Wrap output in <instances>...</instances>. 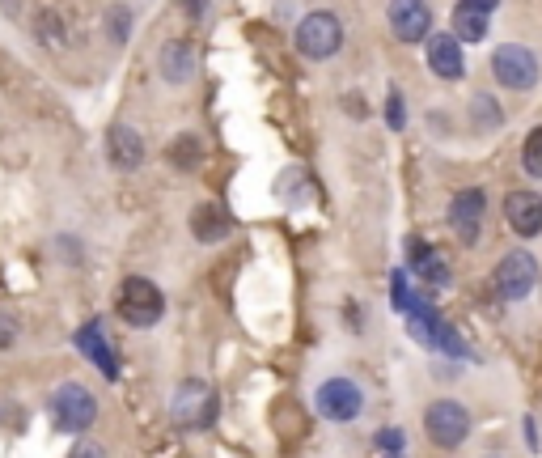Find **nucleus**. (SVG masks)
<instances>
[{"mask_svg": "<svg viewBox=\"0 0 542 458\" xmlns=\"http://www.w3.org/2000/svg\"><path fill=\"white\" fill-rule=\"evenodd\" d=\"M314 408H318L322 420L348 425V420H356L360 412H365V391H360L352 378H327L314 395Z\"/></svg>", "mask_w": 542, "mask_h": 458, "instance_id": "6", "label": "nucleus"}, {"mask_svg": "<svg viewBox=\"0 0 542 458\" xmlns=\"http://www.w3.org/2000/svg\"><path fill=\"white\" fill-rule=\"evenodd\" d=\"M47 416H51V429H56V433L77 437V433H85L98 420V399H94V391H85L81 382H64V386L51 391Z\"/></svg>", "mask_w": 542, "mask_h": 458, "instance_id": "1", "label": "nucleus"}, {"mask_svg": "<svg viewBox=\"0 0 542 458\" xmlns=\"http://www.w3.org/2000/svg\"><path fill=\"white\" fill-rule=\"evenodd\" d=\"M157 68H161V77H166L170 85H187V81H191V73H195V51H191V43L170 39L166 47H161Z\"/></svg>", "mask_w": 542, "mask_h": 458, "instance_id": "15", "label": "nucleus"}, {"mask_svg": "<svg viewBox=\"0 0 542 458\" xmlns=\"http://www.w3.org/2000/svg\"><path fill=\"white\" fill-rule=\"evenodd\" d=\"M411 272L424 285H449V263L432 242H411Z\"/></svg>", "mask_w": 542, "mask_h": 458, "instance_id": "16", "label": "nucleus"}, {"mask_svg": "<svg viewBox=\"0 0 542 458\" xmlns=\"http://www.w3.org/2000/svg\"><path fill=\"white\" fill-rule=\"evenodd\" d=\"M386 22H390L399 43H424L432 34V9L424 5V0H390Z\"/></svg>", "mask_w": 542, "mask_h": 458, "instance_id": "10", "label": "nucleus"}, {"mask_svg": "<svg viewBox=\"0 0 542 458\" xmlns=\"http://www.w3.org/2000/svg\"><path fill=\"white\" fill-rule=\"evenodd\" d=\"M428 68L441 81H462L466 77V56L458 34H432L428 39Z\"/></svg>", "mask_w": 542, "mask_h": 458, "instance_id": "12", "label": "nucleus"}, {"mask_svg": "<svg viewBox=\"0 0 542 458\" xmlns=\"http://www.w3.org/2000/svg\"><path fill=\"white\" fill-rule=\"evenodd\" d=\"M343 47V26L335 13H305L297 26V51L305 60H331Z\"/></svg>", "mask_w": 542, "mask_h": 458, "instance_id": "5", "label": "nucleus"}, {"mask_svg": "<svg viewBox=\"0 0 542 458\" xmlns=\"http://www.w3.org/2000/svg\"><path fill=\"white\" fill-rule=\"evenodd\" d=\"M377 446H382L386 454H399L403 450V429H382L377 433Z\"/></svg>", "mask_w": 542, "mask_h": 458, "instance_id": "24", "label": "nucleus"}, {"mask_svg": "<svg viewBox=\"0 0 542 458\" xmlns=\"http://www.w3.org/2000/svg\"><path fill=\"white\" fill-rule=\"evenodd\" d=\"M106 153H111V162L119 170H136L144 162V140L128 128V123H115V128L106 132Z\"/></svg>", "mask_w": 542, "mask_h": 458, "instance_id": "14", "label": "nucleus"}, {"mask_svg": "<svg viewBox=\"0 0 542 458\" xmlns=\"http://www.w3.org/2000/svg\"><path fill=\"white\" fill-rule=\"evenodd\" d=\"M212 412H216V399H212V391H208V382L187 378V382L174 391V403H170L174 425L204 429V425H212Z\"/></svg>", "mask_w": 542, "mask_h": 458, "instance_id": "8", "label": "nucleus"}, {"mask_svg": "<svg viewBox=\"0 0 542 458\" xmlns=\"http://www.w3.org/2000/svg\"><path fill=\"white\" fill-rule=\"evenodd\" d=\"M128 22H132V13H128V9H111V39H119V43L128 39V34H132Z\"/></svg>", "mask_w": 542, "mask_h": 458, "instance_id": "23", "label": "nucleus"}, {"mask_svg": "<svg viewBox=\"0 0 542 458\" xmlns=\"http://www.w3.org/2000/svg\"><path fill=\"white\" fill-rule=\"evenodd\" d=\"M504 221H509L517 238H538L542 234V196H534V191L504 196Z\"/></svg>", "mask_w": 542, "mask_h": 458, "instance_id": "11", "label": "nucleus"}, {"mask_svg": "<svg viewBox=\"0 0 542 458\" xmlns=\"http://www.w3.org/2000/svg\"><path fill=\"white\" fill-rule=\"evenodd\" d=\"M394 458H399V454H394Z\"/></svg>", "mask_w": 542, "mask_h": 458, "instance_id": "29", "label": "nucleus"}, {"mask_svg": "<svg viewBox=\"0 0 542 458\" xmlns=\"http://www.w3.org/2000/svg\"><path fill=\"white\" fill-rule=\"evenodd\" d=\"M521 166H526V174H534V179H542V128H534L526 136V145H521Z\"/></svg>", "mask_w": 542, "mask_h": 458, "instance_id": "20", "label": "nucleus"}, {"mask_svg": "<svg viewBox=\"0 0 542 458\" xmlns=\"http://www.w3.org/2000/svg\"><path fill=\"white\" fill-rule=\"evenodd\" d=\"M77 348L85 352V361L89 365H98L102 369V378H119V361H115V348L106 344V336H102V323L94 319V323H85L81 331H77Z\"/></svg>", "mask_w": 542, "mask_h": 458, "instance_id": "13", "label": "nucleus"}, {"mask_svg": "<svg viewBox=\"0 0 542 458\" xmlns=\"http://www.w3.org/2000/svg\"><path fill=\"white\" fill-rule=\"evenodd\" d=\"M161 314H166V297H161V289L153 285V280L128 276L119 285V319L128 327H153Z\"/></svg>", "mask_w": 542, "mask_h": 458, "instance_id": "2", "label": "nucleus"}, {"mask_svg": "<svg viewBox=\"0 0 542 458\" xmlns=\"http://www.w3.org/2000/svg\"><path fill=\"white\" fill-rule=\"evenodd\" d=\"M17 340V323L9 319V314H0V348H9Z\"/></svg>", "mask_w": 542, "mask_h": 458, "instance_id": "25", "label": "nucleus"}, {"mask_svg": "<svg viewBox=\"0 0 542 458\" xmlns=\"http://www.w3.org/2000/svg\"><path fill=\"white\" fill-rule=\"evenodd\" d=\"M191 234L195 242H221L229 234V213L221 204H200L191 213Z\"/></svg>", "mask_w": 542, "mask_h": 458, "instance_id": "17", "label": "nucleus"}, {"mask_svg": "<svg viewBox=\"0 0 542 458\" xmlns=\"http://www.w3.org/2000/svg\"><path fill=\"white\" fill-rule=\"evenodd\" d=\"M538 56L521 43H500L492 51V77L504 85V90H534L538 85Z\"/></svg>", "mask_w": 542, "mask_h": 458, "instance_id": "4", "label": "nucleus"}, {"mask_svg": "<svg viewBox=\"0 0 542 458\" xmlns=\"http://www.w3.org/2000/svg\"><path fill=\"white\" fill-rule=\"evenodd\" d=\"M462 5H471V9H483V13H492L500 0H462Z\"/></svg>", "mask_w": 542, "mask_h": 458, "instance_id": "27", "label": "nucleus"}, {"mask_svg": "<svg viewBox=\"0 0 542 458\" xmlns=\"http://www.w3.org/2000/svg\"><path fill=\"white\" fill-rule=\"evenodd\" d=\"M424 429H428V442L437 450H458L466 437H471V412H466L458 399H437L424 412Z\"/></svg>", "mask_w": 542, "mask_h": 458, "instance_id": "3", "label": "nucleus"}, {"mask_svg": "<svg viewBox=\"0 0 542 458\" xmlns=\"http://www.w3.org/2000/svg\"><path fill=\"white\" fill-rule=\"evenodd\" d=\"M68 458H106V454H102L98 446H89V442H81V446H77V450H72Z\"/></svg>", "mask_w": 542, "mask_h": 458, "instance_id": "26", "label": "nucleus"}, {"mask_svg": "<svg viewBox=\"0 0 542 458\" xmlns=\"http://www.w3.org/2000/svg\"><path fill=\"white\" fill-rule=\"evenodd\" d=\"M204 5H208V0H183V9H187L191 17H200V13H204Z\"/></svg>", "mask_w": 542, "mask_h": 458, "instance_id": "28", "label": "nucleus"}, {"mask_svg": "<svg viewBox=\"0 0 542 458\" xmlns=\"http://www.w3.org/2000/svg\"><path fill=\"white\" fill-rule=\"evenodd\" d=\"M496 293L504 302H526L538 285V259L530 251H509L500 263H496V276H492Z\"/></svg>", "mask_w": 542, "mask_h": 458, "instance_id": "7", "label": "nucleus"}, {"mask_svg": "<svg viewBox=\"0 0 542 458\" xmlns=\"http://www.w3.org/2000/svg\"><path fill=\"white\" fill-rule=\"evenodd\" d=\"M200 157H204V149H200V140H195V136H178L170 145V162L178 170H195V166H200Z\"/></svg>", "mask_w": 542, "mask_h": 458, "instance_id": "19", "label": "nucleus"}, {"mask_svg": "<svg viewBox=\"0 0 542 458\" xmlns=\"http://www.w3.org/2000/svg\"><path fill=\"white\" fill-rule=\"evenodd\" d=\"M386 123H390L394 132L407 123V107H403V94L399 90H390V98H386Z\"/></svg>", "mask_w": 542, "mask_h": 458, "instance_id": "22", "label": "nucleus"}, {"mask_svg": "<svg viewBox=\"0 0 542 458\" xmlns=\"http://www.w3.org/2000/svg\"><path fill=\"white\" fill-rule=\"evenodd\" d=\"M449 34H458L462 43H483L487 39V13L483 9H471V5H462L458 0V9H454V17H449Z\"/></svg>", "mask_w": 542, "mask_h": 458, "instance_id": "18", "label": "nucleus"}, {"mask_svg": "<svg viewBox=\"0 0 542 458\" xmlns=\"http://www.w3.org/2000/svg\"><path fill=\"white\" fill-rule=\"evenodd\" d=\"M475 123L479 128H496L500 123V107L487 94H475Z\"/></svg>", "mask_w": 542, "mask_h": 458, "instance_id": "21", "label": "nucleus"}, {"mask_svg": "<svg viewBox=\"0 0 542 458\" xmlns=\"http://www.w3.org/2000/svg\"><path fill=\"white\" fill-rule=\"evenodd\" d=\"M483 213H487V200H483L479 187H462L458 196L449 200V229L458 234L462 246H475V242H479Z\"/></svg>", "mask_w": 542, "mask_h": 458, "instance_id": "9", "label": "nucleus"}]
</instances>
